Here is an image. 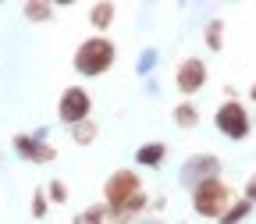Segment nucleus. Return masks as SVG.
I'll list each match as a JSON object with an SVG mask.
<instances>
[{
    "instance_id": "6e6552de",
    "label": "nucleus",
    "mask_w": 256,
    "mask_h": 224,
    "mask_svg": "<svg viewBox=\"0 0 256 224\" xmlns=\"http://www.w3.org/2000/svg\"><path fill=\"white\" fill-rule=\"evenodd\" d=\"M206 60H200V57H185L182 64H178V72H174V86H178V92L182 96H196L203 86H206Z\"/></svg>"
},
{
    "instance_id": "412c9836",
    "label": "nucleus",
    "mask_w": 256,
    "mask_h": 224,
    "mask_svg": "<svg viewBox=\"0 0 256 224\" xmlns=\"http://www.w3.org/2000/svg\"><path fill=\"white\" fill-rule=\"evenodd\" d=\"M249 100H252V104H256V82H252V86H249Z\"/></svg>"
},
{
    "instance_id": "4468645a",
    "label": "nucleus",
    "mask_w": 256,
    "mask_h": 224,
    "mask_svg": "<svg viewBox=\"0 0 256 224\" xmlns=\"http://www.w3.org/2000/svg\"><path fill=\"white\" fill-rule=\"evenodd\" d=\"M249 214H252V203H246V200L238 196V200H232V206L224 210V217H220L217 224H242Z\"/></svg>"
},
{
    "instance_id": "20e7f679",
    "label": "nucleus",
    "mask_w": 256,
    "mask_h": 224,
    "mask_svg": "<svg viewBox=\"0 0 256 224\" xmlns=\"http://www.w3.org/2000/svg\"><path fill=\"white\" fill-rule=\"evenodd\" d=\"M214 124H217V132L224 139H232V142H242L252 132V118H249L246 104H238V100H224L214 114Z\"/></svg>"
},
{
    "instance_id": "7ed1b4c3",
    "label": "nucleus",
    "mask_w": 256,
    "mask_h": 224,
    "mask_svg": "<svg viewBox=\"0 0 256 224\" xmlns=\"http://www.w3.org/2000/svg\"><path fill=\"white\" fill-rule=\"evenodd\" d=\"M142 178L132 168H118L107 182H104V206L107 210H124L128 203H136L142 196Z\"/></svg>"
},
{
    "instance_id": "f8f14e48",
    "label": "nucleus",
    "mask_w": 256,
    "mask_h": 224,
    "mask_svg": "<svg viewBox=\"0 0 256 224\" xmlns=\"http://www.w3.org/2000/svg\"><path fill=\"white\" fill-rule=\"evenodd\" d=\"M171 118H174V124H178V128H185V132H188V128H196V124H200V107L185 100V104H178V107H174V114H171Z\"/></svg>"
},
{
    "instance_id": "39448f33",
    "label": "nucleus",
    "mask_w": 256,
    "mask_h": 224,
    "mask_svg": "<svg viewBox=\"0 0 256 224\" xmlns=\"http://www.w3.org/2000/svg\"><path fill=\"white\" fill-rule=\"evenodd\" d=\"M14 150H18L22 160H28V164H54L57 160V146L46 139V128L14 136Z\"/></svg>"
},
{
    "instance_id": "9b49d317",
    "label": "nucleus",
    "mask_w": 256,
    "mask_h": 224,
    "mask_svg": "<svg viewBox=\"0 0 256 224\" xmlns=\"http://www.w3.org/2000/svg\"><path fill=\"white\" fill-rule=\"evenodd\" d=\"M203 40H206V50H214V54L224 50V18H210V22H206Z\"/></svg>"
},
{
    "instance_id": "6ab92c4d",
    "label": "nucleus",
    "mask_w": 256,
    "mask_h": 224,
    "mask_svg": "<svg viewBox=\"0 0 256 224\" xmlns=\"http://www.w3.org/2000/svg\"><path fill=\"white\" fill-rule=\"evenodd\" d=\"M242 200L246 203H256V171L246 178V188H242Z\"/></svg>"
},
{
    "instance_id": "2eb2a0df",
    "label": "nucleus",
    "mask_w": 256,
    "mask_h": 224,
    "mask_svg": "<svg viewBox=\"0 0 256 224\" xmlns=\"http://www.w3.org/2000/svg\"><path fill=\"white\" fill-rule=\"evenodd\" d=\"M72 224H107V206H104V203H92V206L78 210V214L72 217Z\"/></svg>"
},
{
    "instance_id": "9d476101",
    "label": "nucleus",
    "mask_w": 256,
    "mask_h": 224,
    "mask_svg": "<svg viewBox=\"0 0 256 224\" xmlns=\"http://www.w3.org/2000/svg\"><path fill=\"white\" fill-rule=\"evenodd\" d=\"M164 160H168V146L164 142H142L136 150V164L139 168H164Z\"/></svg>"
},
{
    "instance_id": "0eeeda50",
    "label": "nucleus",
    "mask_w": 256,
    "mask_h": 224,
    "mask_svg": "<svg viewBox=\"0 0 256 224\" xmlns=\"http://www.w3.org/2000/svg\"><path fill=\"white\" fill-rule=\"evenodd\" d=\"M178 178H182V185L188 192L196 188V185H203V182H210V178H220V156H214V153L188 156L185 164H182V171H178Z\"/></svg>"
},
{
    "instance_id": "dca6fc26",
    "label": "nucleus",
    "mask_w": 256,
    "mask_h": 224,
    "mask_svg": "<svg viewBox=\"0 0 256 224\" xmlns=\"http://www.w3.org/2000/svg\"><path fill=\"white\" fill-rule=\"evenodd\" d=\"M96 136H100L96 121H78V124H72V139H75L78 146H92V142H96Z\"/></svg>"
},
{
    "instance_id": "f257e3e1",
    "label": "nucleus",
    "mask_w": 256,
    "mask_h": 224,
    "mask_svg": "<svg viewBox=\"0 0 256 224\" xmlns=\"http://www.w3.org/2000/svg\"><path fill=\"white\" fill-rule=\"evenodd\" d=\"M75 72L78 75H86V78H104L110 68H114V60H118V46H114V40L110 36H92L89 40H82L78 46H75Z\"/></svg>"
},
{
    "instance_id": "1a4fd4ad",
    "label": "nucleus",
    "mask_w": 256,
    "mask_h": 224,
    "mask_svg": "<svg viewBox=\"0 0 256 224\" xmlns=\"http://www.w3.org/2000/svg\"><path fill=\"white\" fill-rule=\"evenodd\" d=\"M114 14H118V8L110 0H100V4L89 8V25L96 28V36H107V28L114 25Z\"/></svg>"
},
{
    "instance_id": "a211bd4d",
    "label": "nucleus",
    "mask_w": 256,
    "mask_h": 224,
    "mask_svg": "<svg viewBox=\"0 0 256 224\" xmlns=\"http://www.w3.org/2000/svg\"><path fill=\"white\" fill-rule=\"evenodd\" d=\"M46 210H50L46 192H43V188H36V192H32V217H36V220H46Z\"/></svg>"
},
{
    "instance_id": "aec40b11",
    "label": "nucleus",
    "mask_w": 256,
    "mask_h": 224,
    "mask_svg": "<svg viewBox=\"0 0 256 224\" xmlns=\"http://www.w3.org/2000/svg\"><path fill=\"white\" fill-rule=\"evenodd\" d=\"M153 60H156V54H153V50H146V54H142V60H139V72H142V75L153 68Z\"/></svg>"
},
{
    "instance_id": "f3484780",
    "label": "nucleus",
    "mask_w": 256,
    "mask_h": 224,
    "mask_svg": "<svg viewBox=\"0 0 256 224\" xmlns=\"http://www.w3.org/2000/svg\"><path fill=\"white\" fill-rule=\"evenodd\" d=\"M43 192H46V203H64V200H68V185H64L60 178H54L50 185H43Z\"/></svg>"
},
{
    "instance_id": "ddd939ff",
    "label": "nucleus",
    "mask_w": 256,
    "mask_h": 224,
    "mask_svg": "<svg viewBox=\"0 0 256 224\" xmlns=\"http://www.w3.org/2000/svg\"><path fill=\"white\" fill-rule=\"evenodd\" d=\"M22 14L28 22H50L54 18V4H46V0H25L22 4Z\"/></svg>"
},
{
    "instance_id": "f03ea898",
    "label": "nucleus",
    "mask_w": 256,
    "mask_h": 224,
    "mask_svg": "<svg viewBox=\"0 0 256 224\" xmlns=\"http://www.w3.org/2000/svg\"><path fill=\"white\" fill-rule=\"evenodd\" d=\"M232 200H235V188L224 178H210V182L192 188V210L200 217H210V220H220L224 210L232 206Z\"/></svg>"
},
{
    "instance_id": "423d86ee",
    "label": "nucleus",
    "mask_w": 256,
    "mask_h": 224,
    "mask_svg": "<svg viewBox=\"0 0 256 224\" xmlns=\"http://www.w3.org/2000/svg\"><path fill=\"white\" fill-rule=\"evenodd\" d=\"M89 110H92V96L82 89V86H68L60 92V100H57V118L64 124H78V121H89Z\"/></svg>"
}]
</instances>
